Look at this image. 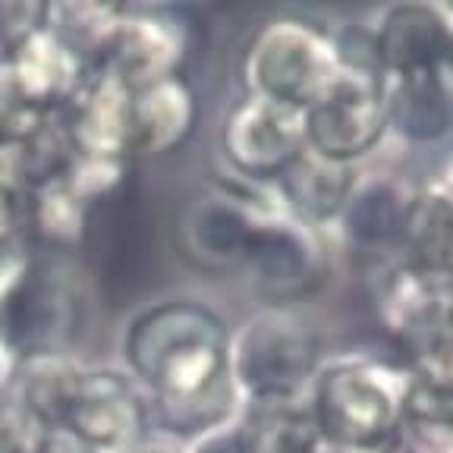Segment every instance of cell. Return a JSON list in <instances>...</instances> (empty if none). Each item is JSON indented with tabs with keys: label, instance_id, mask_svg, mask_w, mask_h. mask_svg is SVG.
Here are the masks:
<instances>
[{
	"label": "cell",
	"instance_id": "ac0fdd59",
	"mask_svg": "<svg viewBox=\"0 0 453 453\" xmlns=\"http://www.w3.org/2000/svg\"><path fill=\"white\" fill-rule=\"evenodd\" d=\"M453 66L384 82L388 133L410 145L444 142L453 129Z\"/></svg>",
	"mask_w": 453,
	"mask_h": 453
},
{
	"label": "cell",
	"instance_id": "f546056e",
	"mask_svg": "<svg viewBox=\"0 0 453 453\" xmlns=\"http://www.w3.org/2000/svg\"><path fill=\"white\" fill-rule=\"evenodd\" d=\"M133 453H170V450H164V447H139V450H133Z\"/></svg>",
	"mask_w": 453,
	"mask_h": 453
},
{
	"label": "cell",
	"instance_id": "5b68a950",
	"mask_svg": "<svg viewBox=\"0 0 453 453\" xmlns=\"http://www.w3.org/2000/svg\"><path fill=\"white\" fill-rule=\"evenodd\" d=\"M340 73L303 111L305 149L327 161L359 167L388 135L384 120V73L378 70L365 35L337 32Z\"/></svg>",
	"mask_w": 453,
	"mask_h": 453
},
{
	"label": "cell",
	"instance_id": "8fae6325",
	"mask_svg": "<svg viewBox=\"0 0 453 453\" xmlns=\"http://www.w3.org/2000/svg\"><path fill=\"white\" fill-rule=\"evenodd\" d=\"M57 428L70 432L95 453H133L145 447L151 434L149 403L123 368L82 362Z\"/></svg>",
	"mask_w": 453,
	"mask_h": 453
},
{
	"label": "cell",
	"instance_id": "6da1fadb",
	"mask_svg": "<svg viewBox=\"0 0 453 453\" xmlns=\"http://www.w3.org/2000/svg\"><path fill=\"white\" fill-rule=\"evenodd\" d=\"M123 362L149 403L151 432L198 441L230 425L240 394L230 378V327L198 299H164L123 331Z\"/></svg>",
	"mask_w": 453,
	"mask_h": 453
},
{
	"label": "cell",
	"instance_id": "30bf717a",
	"mask_svg": "<svg viewBox=\"0 0 453 453\" xmlns=\"http://www.w3.org/2000/svg\"><path fill=\"white\" fill-rule=\"evenodd\" d=\"M327 246L321 230L271 208L255 226L240 274L268 305H296L327 280Z\"/></svg>",
	"mask_w": 453,
	"mask_h": 453
},
{
	"label": "cell",
	"instance_id": "d4e9b609",
	"mask_svg": "<svg viewBox=\"0 0 453 453\" xmlns=\"http://www.w3.org/2000/svg\"><path fill=\"white\" fill-rule=\"evenodd\" d=\"M22 208H26V183L10 149L0 145V274L22 252V242H26Z\"/></svg>",
	"mask_w": 453,
	"mask_h": 453
},
{
	"label": "cell",
	"instance_id": "8992f818",
	"mask_svg": "<svg viewBox=\"0 0 453 453\" xmlns=\"http://www.w3.org/2000/svg\"><path fill=\"white\" fill-rule=\"evenodd\" d=\"M340 73L337 32L311 16H271L240 57L242 95L305 111Z\"/></svg>",
	"mask_w": 453,
	"mask_h": 453
},
{
	"label": "cell",
	"instance_id": "7c38bea8",
	"mask_svg": "<svg viewBox=\"0 0 453 453\" xmlns=\"http://www.w3.org/2000/svg\"><path fill=\"white\" fill-rule=\"evenodd\" d=\"M271 189L246 183L220 186L198 196L180 220V246L196 268L240 271L246 262L255 226L274 208Z\"/></svg>",
	"mask_w": 453,
	"mask_h": 453
},
{
	"label": "cell",
	"instance_id": "52a82bcc",
	"mask_svg": "<svg viewBox=\"0 0 453 453\" xmlns=\"http://www.w3.org/2000/svg\"><path fill=\"white\" fill-rule=\"evenodd\" d=\"M384 337L400 349V365L412 375L453 381V277H432L400 258L381 265L372 290Z\"/></svg>",
	"mask_w": 453,
	"mask_h": 453
},
{
	"label": "cell",
	"instance_id": "603a6c76",
	"mask_svg": "<svg viewBox=\"0 0 453 453\" xmlns=\"http://www.w3.org/2000/svg\"><path fill=\"white\" fill-rule=\"evenodd\" d=\"M406 375L390 453H453V381Z\"/></svg>",
	"mask_w": 453,
	"mask_h": 453
},
{
	"label": "cell",
	"instance_id": "9a60e30c",
	"mask_svg": "<svg viewBox=\"0 0 453 453\" xmlns=\"http://www.w3.org/2000/svg\"><path fill=\"white\" fill-rule=\"evenodd\" d=\"M412 189L416 186H410L396 173H362L359 170L347 202L334 220L349 252L378 265L396 258Z\"/></svg>",
	"mask_w": 453,
	"mask_h": 453
},
{
	"label": "cell",
	"instance_id": "ffe728a7",
	"mask_svg": "<svg viewBox=\"0 0 453 453\" xmlns=\"http://www.w3.org/2000/svg\"><path fill=\"white\" fill-rule=\"evenodd\" d=\"M226 428L236 453H315L321 447L305 396L242 400Z\"/></svg>",
	"mask_w": 453,
	"mask_h": 453
},
{
	"label": "cell",
	"instance_id": "f1b7e54d",
	"mask_svg": "<svg viewBox=\"0 0 453 453\" xmlns=\"http://www.w3.org/2000/svg\"><path fill=\"white\" fill-rule=\"evenodd\" d=\"M7 410V394H4V375H0V416Z\"/></svg>",
	"mask_w": 453,
	"mask_h": 453
},
{
	"label": "cell",
	"instance_id": "cb8c5ba5",
	"mask_svg": "<svg viewBox=\"0 0 453 453\" xmlns=\"http://www.w3.org/2000/svg\"><path fill=\"white\" fill-rule=\"evenodd\" d=\"M123 4H98V0H57L42 4V22L54 32L88 70H98L113 32L120 26Z\"/></svg>",
	"mask_w": 453,
	"mask_h": 453
},
{
	"label": "cell",
	"instance_id": "3957f363",
	"mask_svg": "<svg viewBox=\"0 0 453 453\" xmlns=\"http://www.w3.org/2000/svg\"><path fill=\"white\" fill-rule=\"evenodd\" d=\"M406 368L378 356H327L305 400L321 444L343 453H390L406 390Z\"/></svg>",
	"mask_w": 453,
	"mask_h": 453
},
{
	"label": "cell",
	"instance_id": "d6986e66",
	"mask_svg": "<svg viewBox=\"0 0 453 453\" xmlns=\"http://www.w3.org/2000/svg\"><path fill=\"white\" fill-rule=\"evenodd\" d=\"M356 173H359V167L327 161V157L305 149L271 186V196L283 214L321 230V226L337 220L340 208L356 183Z\"/></svg>",
	"mask_w": 453,
	"mask_h": 453
},
{
	"label": "cell",
	"instance_id": "4dcf8cb0",
	"mask_svg": "<svg viewBox=\"0 0 453 453\" xmlns=\"http://www.w3.org/2000/svg\"><path fill=\"white\" fill-rule=\"evenodd\" d=\"M315 453H343V450H334V447H325V444H321V447H319V450H315Z\"/></svg>",
	"mask_w": 453,
	"mask_h": 453
},
{
	"label": "cell",
	"instance_id": "277c9868",
	"mask_svg": "<svg viewBox=\"0 0 453 453\" xmlns=\"http://www.w3.org/2000/svg\"><path fill=\"white\" fill-rule=\"evenodd\" d=\"M325 359L319 325L299 305H262L230 331V378L240 403L305 396Z\"/></svg>",
	"mask_w": 453,
	"mask_h": 453
},
{
	"label": "cell",
	"instance_id": "5bb4252c",
	"mask_svg": "<svg viewBox=\"0 0 453 453\" xmlns=\"http://www.w3.org/2000/svg\"><path fill=\"white\" fill-rule=\"evenodd\" d=\"M368 42L384 79L453 66L450 10L434 0H403L388 7L368 32Z\"/></svg>",
	"mask_w": 453,
	"mask_h": 453
},
{
	"label": "cell",
	"instance_id": "4316f807",
	"mask_svg": "<svg viewBox=\"0 0 453 453\" xmlns=\"http://www.w3.org/2000/svg\"><path fill=\"white\" fill-rule=\"evenodd\" d=\"M35 453H95L92 447H85L79 438H73L64 428H44L38 438Z\"/></svg>",
	"mask_w": 453,
	"mask_h": 453
},
{
	"label": "cell",
	"instance_id": "7a4b0ae2",
	"mask_svg": "<svg viewBox=\"0 0 453 453\" xmlns=\"http://www.w3.org/2000/svg\"><path fill=\"white\" fill-rule=\"evenodd\" d=\"M85 311L88 296L73 255L19 252L0 274V353L7 362L73 353Z\"/></svg>",
	"mask_w": 453,
	"mask_h": 453
},
{
	"label": "cell",
	"instance_id": "ba28073f",
	"mask_svg": "<svg viewBox=\"0 0 453 453\" xmlns=\"http://www.w3.org/2000/svg\"><path fill=\"white\" fill-rule=\"evenodd\" d=\"M198 44L202 22L189 7L123 4L120 26L98 70L120 79L127 88H142L170 76H186Z\"/></svg>",
	"mask_w": 453,
	"mask_h": 453
},
{
	"label": "cell",
	"instance_id": "9c48e42d",
	"mask_svg": "<svg viewBox=\"0 0 453 453\" xmlns=\"http://www.w3.org/2000/svg\"><path fill=\"white\" fill-rule=\"evenodd\" d=\"M220 155L236 183L271 189L305 151L303 111L240 95L220 120Z\"/></svg>",
	"mask_w": 453,
	"mask_h": 453
},
{
	"label": "cell",
	"instance_id": "83f0119b",
	"mask_svg": "<svg viewBox=\"0 0 453 453\" xmlns=\"http://www.w3.org/2000/svg\"><path fill=\"white\" fill-rule=\"evenodd\" d=\"M189 453H236V444H234V438H230V428L224 425V428H218V432L192 441Z\"/></svg>",
	"mask_w": 453,
	"mask_h": 453
},
{
	"label": "cell",
	"instance_id": "4fadbf2b",
	"mask_svg": "<svg viewBox=\"0 0 453 453\" xmlns=\"http://www.w3.org/2000/svg\"><path fill=\"white\" fill-rule=\"evenodd\" d=\"M0 73L7 79L13 98L28 113L48 117L66 111L92 70L44 26L38 13L32 26L16 32L0 48Z\"/></svg>",
	"mask_w": 453,
	"mask_h": 453
},
{
	"label": "cell",
	"instance_id": "44dd1931",
	"mask_svg": "<svg viewBox=\"0 0 453 453\" xmlns=\"http://www.w3.org/2000/svg\"><path fill=\"white\" fill-rule=\"evenodd\" d=\"M396 258L432 277H453V198L447 180L416 186Z\"/></svg>",
	"mask_w": 453,
	"mask_h": 453
},
{
	"label": "cell",
	"instance_id": "7402d4cb",
	"mask_svg": "<svg viewBox=\"0 0 453 453\" xmlns=\"http://www.w3.org/2000/svg\"><path fill=\"white\" fill-rule=\"evenodd\" d=\"M92 218L95 208L73 189L66 170L48 183L26 189L22 226H26V236H32L44 252L73 255L85 242Z\"/></svg>",
	"mask_w": 453,
	"mask_h": 453
},
{
	"label": "cell",
	"instance_id": "e0dca14e",
	"mask_svg": "<svg viewBox=\"0 0 453 453\" xmlns=\"http://www.w3.org/2000/svg\"><path fill=\"white\" fill-rule=\"evenodd\" d=\"M66 133L79 157L129 161V88L104 70H92L64 111ZM133 164V161H129Z\"/></svg>",
	"mask_w": 453,
	"mask_h": 453
},
{
	"label": "cell",
	"instance_id": "484cf974",
	"mask_svg": "<svg viewBox=\"0 0 453 453\" xmlns=\"http://www.w3.org/2000/svg\"><path fill=\"white\" fill-rule=\"evenodd\" d=\"M42 13V4H10V0H0V48L22 32L26 26L38 19Z\"/></svg>",
	"mask_w": 453,
	"mask_h": 453
},
{
	"label": "cell",
	"instance_id": "2e32d148",
	"mask_svg": "<svg viewBox=\"0 0 453 453\" xmlns=\"http://www.w3.org/2000/svg\"><path fill=\"white\" fill-rule=\"evenodd\" d=\"M198 117H202L198 92L186 76H170L142 88H129V161L180 151L196 135Z\"/></svg>",
	"mask_w": 453,
	"mask_h": 453
}]
</instances>
